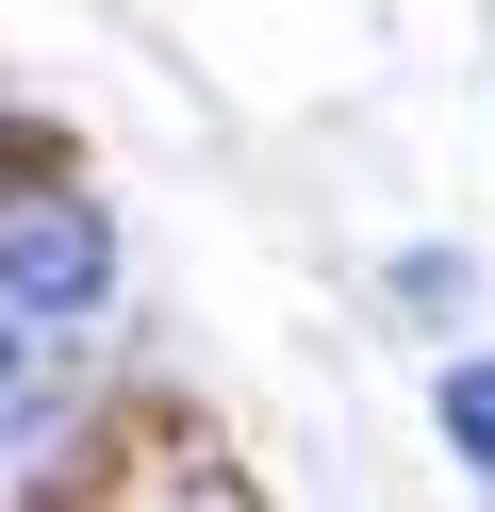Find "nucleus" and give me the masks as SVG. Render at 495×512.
Here are the masks:
<instances>
[{
	"mask_svg": "<svg viewBox=\"0 0 495 512\" xmlns=\"http://www.w3.org/2000/svg\"><path fill=\"white\" fill-rule=\"evenodd\" d=\"M0 298L50 314V331H83V314L116 298V232H99V199H17V215H0Z\"/></svg>",
	"mask_w": 495,
	"mask_h": 512,
	"instance_id": "obj_1",
	"label": "nucleus"
},
{
	"mask_svg": "<svg viewBox=\"0 0 495 512\" xmlns=\"http://www.w3.org/2000/svg\"><path fill=\"white\" fill-rule=\"evenodd\" d=\"M33 397H50V314H17V298H0V430H17Z\"/></svg>",
	"mask_w": 495,
	"mask_h": 512,
	"instance_id": "obj_2",
	"label": "nucleus"
},
{
	"mask_svg": "<svg viewBox=\"0 0 495 512\" xmlns=\"http://www.w3.org/2000/svg\"><path fill=\"white\" fill-rule=\"evenodd\" d=\"M446 446L495 479V364H446Z\"/></svg>",
	"mask_w": 495,
	"mask_h": 512,
	"instance_id": "obj_3",
	"label": "nucleus"
}]
</instances>
